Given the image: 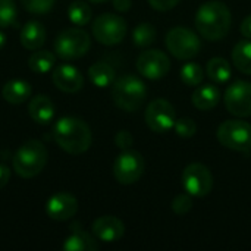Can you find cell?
Wrapping results in <instances>:
<instances>
[{
    "label": "cell",
    "instance_id": "6da1fadb",
    "mask_svg": "<svg viewBox=\"0 0 251 251\" xmlns=\"http://www.w3.org/2000/svg\"><path fill=\"white\" fill-rule=\"evenodd\" d=\"M53 135L62 150L78 156L85 153L93 141L90 126L79 118L63 116L53 126Z\"/></svg>",
    "mask_w": 251,
    "mask_h": 251
},
{
    "label": "cell",
    "instance_id": "7a4b0ae2",
    "mask_svg": "<svg viewBox=\"0 0 251 251\" xmlns=\"http://www.w3.org/2000/svg\"><path fill=\"white\" fill-rule=\"evenodd\" d=\"M232 24L231 10L222 1L204 3L196 13V28L209 41H218L228 35Z\"/></svg>",
    "mask_w": 251,
    "mask_h": 251
},
{
    "label": "cell",
    "instance_id": "3957f363",
    "mask_svg": "<svg viewBox=\"0 0 251 251\" xmlns=\"http://www.w3.org/2000/svg\"><path fill=\"white\" fill-rule=\"evenodd\" d=\"M146 97V84L135 75H122L112 84V99L115 104L125 112L138 110L143 106Z\"/></svg>",
    "mask_w": 251,
    "mask_h": 251
},
{
    "label": "cell",
    "instance_id": "277c9868",
    "mask_svg": "<svg viewBox=\"0 0 251 251\" xmlns=\"http://www.w3.org/2000/svg\"><path fill=\"white\" fill-rule=\"evenodd\" d=\"M47 163V150L38 140L24 143L12 159L15 172L25 179L37 176Z\"/></svg>",
    "mask_w": 251,
    "mask_h": 251
},
{
    "label": "cell",
    "instance_id": "5b68a950",
    "mask_svg": "<svg viewBox=\"0 0 251 251\" xmlns=\"http://www.w3.org/2000/svg\"><path fill=\"white\" fill-rule=\"evenodd\" d=\"M90 46V35L81 28H66L54 40V51L65 60L82 57L88 51Z\"/></svg>",
    "mask_w": 251,
    "mask_h": 251
},
{
    "label": "cell",
    "instance_id": "8992f818",
    "mask_svg": "<svg viewBox=\"0 0 251 251\" xmlns=\"http://www.w3.org/2000/svg\"><path fill=\"white\" fill-rule=\"evenodd\" d=\"M218 141L234 151H251V125L244 121H225L219 125L216 132Z\"/></svg>",
    "mask_w": 251,
    "mask_h": 251
},
{
    "label": "cell",
    "instance_id": "52a82bcc",
    "mask_svg": "<svg viewBox=\"0 0 251 251\" xmlns=\"http://www.w3.org/2000/svg\"><path fill=\"white\" fill-rule=\"evenodd\" d=\"M166 47L176 59L190 60L200 53L201 43L194 31L185 26H175L166 35Z\"/></svg>",
    "mask_w": 251,
    "mask_h": 251
},
{
    "label": "cell",
    "instance_id": "ba28073f",
    "mask_svg": "<svg viewBox=\"0 0 251 251\" xmlns=\"http://www.w3.org/2000/svg\"><path fill=\"white\" fill-rule=\"evenodd\" d=\"M128 25L124 18L113 13H103L93 22L94 38L104 46L119 44L126 35Z\"/></svg>",
    "mask_w": 251,
    "mask_h": 251
},
{
    "label": "cell",
    "instance_id": "9c48e42d",
    "mask_svg": "<svg viewBox=\"0 0 251 251\" xmlns=\"http://www.w3.org/2000/svg\"><path fill=\"white\" fill-rule=\"evenodd\" d=\"M144 159L135 150H124L113 163V175L122 185L135 184L144 174Z\"/></svg>",
    "mask_w": 251,
    "mask_h": 251
},
{
    "label": "cell",
    "instance_id": "30bf717a",
    "mask_svg": "<svg viewBox=\"0 0 251 251\" xmlns=\"http://www.w3.org/2000/svg\"><path fill=\"white\" fill-rule=\"evenodd\" d=\"M144 119L147 126L157 134H165L174 128L176 121V112L172 103L165 99H156L149 103Z\"/></svg>",
    "mask_w": 251,
    "mask_h": 251
},
{
    "label": "cell",
    "instance_id": "8fae6325",
    "mask_svg": "<svg viewBox=\"0 0 251 251\" xmlns=\"http://www.w3.org/2000/svg\"><path fill=\"white\" fill-rule=\"evenodd\" d=\"M185 193L193 197H206L213 188V175L207 166L201 163L188 165L181 176Z\"/></svg>",
    "mask_w": 251,
    "mask_h": 251
},
{
    "label": "cell",
    "instance_id": "7c38bea8",
    "mask_svg": "<svg viewBox=\"0 0 251 251\" xmlns=\"http://www.w3.org/2000/svg\"><path fill=\"white\" fill-rule=\"evenodd\" d=\"M224 101L231 115L238 118L251 116V82L237 81L229 85Z\"/></svg>",
    "mask_w": 251,
    "mask_h": 251
},
{
    "label": "cell",
    "instance_id": "4fadbf2b",
    "mask_svg": "<svg viewBox=\"0 0 251 251\" xmlns=\"http://www.w3.org/2000/svg\"><path fill=\"white\" fill-rule=\"evenodd\" d=\"M137 69L147 79H162L171 69V60L162 50H146L137 59Z\"/></svg>",
    "mask_w": 251,
    "mask_h": 251
},
{
    "label": "cell",
    "instance_id": "5bb4252c",
    "mask_svg": "<svg viewBox=\"0 0 251 251\" xmlns=\"http://www.w3.org/2000/svg\"><path fill=\"white\" fill-rule=\"evenodd\" d=\"M78 212V201L69 193H56L46 203V213L53 221H69Z\"/></svg>",
    "mask_w": 251,
    "mask_h": 251
},
{
    "label": "cell",
    "instance_id": "9a60e30c",
    "mask_svg": "<svg viewBox=\"0 0 251 251\" xmlns=\"http://www.w3.org/2000/svg\"><path fill=\"white\" fill-rule=\"evenodd\" d=\"M93 234L103 243H115L125 234V225L115 216H100L93 222Z\"/></svg>",
    "mask_w": 251,
    "mask_h": 251
},
{
    "label": "cell",
    "instance_id": "2e32d148",
    "mask_svg": "<svg viewBox=\"0 0 251 251\" xmlns=\"http://www.w3.org/2000/svg\"><path fill=\"white\" fill-rule=\"evenodd\" d=\"M53 84L63 93H76L84 85V76L78 68L60 65L53 72Z\"/></svg>",
    "mask_w": 251,
    "mask_h": 251
},
{
    "label": "cell",
    "instance_id": "e0dca14e",
    "mask_svg": "<svg viewBox=\"0 0 251 251\" xmlns=\"http://www.w3.org/2000/svg\"><path fill=\"white\" fill-rule=\"evenodd\" d=\"M99 243L93 235L85 232L79 224L71 225V235L65 240L63 249L66 251H96L99 250Z\"/></svg>",
    "mask_w": 251,
    "mask_h": 251
},
{
    "label": "cell",
    "instance_id": "ac0fdd59",
    "mask_svg": "<svg viewBox=\"0 0 251 251\" xmlns=\"http://www.w3.org/2000/svg\"><path fill=\"white\" fill-rule=\"evenodd\" d=\"M28 112L31 119L40 125H47L54 118V106L51 100L44 94H37L31 99Z\"/></svg>",
    "mask_w": 251,
    "mask_h": 251
},
{
    "label": "cell",
    "instance_id": "d6986e66",
    "mask_svg": "<svg viewBox=\"0 0 251 251\" xmlns=\"http://www.w3.org/2000/svg\"><path fill=\"white\" fill-rule=\"evenodd\" d=\"M46 41V28L38 21H29L21 31V44L26 50H38Z\"/></svg>",
    "mask_w": 251,
    "mask_h": 251
},
{
    "label": "cell",
    "instance_id": "ffe728a7",
    "mask_svg": "<svg viewBox=\"0 0 251 251\" xmlns=\"http://www.w3.org/2000/svg\"><path fill=\"white\" fill-rule=\"evenodd\" d=\"M219 100H221V91L212 84L197 85V88L191 96V101L199 110H212L213 107L218 106Z\"/></svg>",
    "mask_w": 251,
    "mask_h": 251
},
{
    "label": "cell",
    "instance_id": "44dd1931",
    "mask_svg": "<svg viewBox=\"0 0 251 251\" xmlns=\"http://www.w3.org/2000/svg\"><path fill=\"white\" fill-rule=\"evenodd\" d=\"M31 85L24 79H12L3 85L1 96L10 104H21L31 97Z\"/></svg>",
    "mask_w": 251,
    "mask_h": 251
},
{
    "label": "cell",
    "instance_id": "7402d4cb",
    "mask_svg": "<svg viewBox=\"0 0 251 251\" xmlns=\"http://www.w3.org/2000/svg\"><path fill=\"white\" fill-rule=\"evenodd\" d=\"M115 76H116L115 69L109 63H104V62H97V63L91 65L88 69L90 81L99 88H106V87L112 85L115 81Z\"/></svg>",
    "mask_w": 251,
    "mask_h": 251
},
{
    "label": "cell",
    "instance_id": "603a6c76",
    "mask_svg": "<svg viewBox=\"0 0 251 251\" xmlns=\"http://www.w3.org/2000/svg\"><path fill=\"white\" fill-rule=\"evenodd\" d=\"M232 62L238 71L251 75V40H243L232 49Z\"/></svg>",
    "mask_w": 251,
    "mask_h": 251
},
{
    "label": "cell",
    "instance_id": "cb8c5ba5",
    "mask_svg": "<svg viewBox=\"0 0 251 251\" xmlns=\"http://www.w3.org/2000/svg\"><path fill=\"white\" fill-rule=\"evenodd\" d=\"M206 74L212 81L218 84H224L231 78V66L226 59L213 57L206 65Z\"/></svg>",
    "mask_w": 251,
    "mask_h": 251
},
{
    "label": "cell",
    "instance_id": "d4e9b609",
    "mask_svg": "<svg viewBox=\"0 0 251 251\" xmlns=\"http://www.w3.org/2000/svg\"><path fill=\"white\" fill-rule=\"evenodd\" d=\"M54 54L47 50H35L28 60V66L35 74H46L54 66Z\"/></svg>",
    "mask_w": 251,
    "mask_h": 251
},
{
    "label": "cell",
    "instance_id": "484cf974",
    "mask_svg": "<svg viewBox=\"0 0 251 251\" xmlns=\"http://www.w3.org/2000/svg\"><path fill=\"white\" fill-rule=\"evenodd\" d=\"M91 15H93V12H91L90 4H87L82 0H75L68 7V16H69L71 22L75 24L76 26L87 25L91 21Z\"/></svg>",
    "mask_w": 251,
    "mask_h": 251
},
{
    "label": "cell",
    "instance_id": "4316f807",
    "mask_svg": "<svg viewBox=\"0 0 251 251\" xmlns=\"http://www.w3.org/2000/svg\"><path fill=\"white\" fill-rule=\"evenodd\" d=\"M156 28L149 22H143L132 31V41L137 47H147L156 40Z\"/></svg>",
    "mask_w": 251,
    "mask_h": 251
},
{
    "label": "cell",
    "instance_id": "83f0119b",
    "mask_svg": "<svg viewBox=\"0 0 251 251\" xmlns=\"http://www.w3.org/2000/svg\"><path fill=\"white\" fill-rule=\"evenodd\" d=\"M179 76L182 79V82L185 85H190V87H197L203 82V78H204V71L203 68L196 63V62H188L185 63L182 68H181V72H179Z\"/></svg>",
    "mask_w": 251,
    "mask_h": 251
},
{
    "label": "cell",
    "instance_id": "f1b7e54d",
    "mask_svg": "<svg viewBox=\"0 0 251 251\" xmlns=\"http://www.w3.org/2000/svg\"><path fill=\"white\" fill-rule=\"evenodd\" d=\"M16 6L13 0H0V28H7L16 21Z\"/></svg>",
    "mask_w": 251,
    "mask_h": 251
},
{
    "label": "cell",
    "instance_id": "f546056e",
    "mask_svg": "<svg viewBox=\"0 0 251 251\" xmlns=\"http://www.w3.org/2000/svg\"><path fill=\"white\" fill-rule=\"evenodd\" d=\"M175 132L181 137V138H191L196 135L197 132V125L191 118H181L175 121Z\"/></svg>",
    "mask_w": 251,
    "mask_h": 251
},
{
    "label": "cell",
    "instance_id": "4dcf8cb0",
    "mask_svg": "<svg viewBox=\"0 0 251 251\" xmlns=\"http://www.w3.org/2000/svg\"><path fill=\"white\" fill-rule=\"evenodd\" d=\"M193 196H190L188 193H181L178 194L174 200H172V210L182 216V215H187L191 209H193Z\"/></svg>",
    "mask_w": 251,
    "mask_h": 251
},
{
    "label": "cell",
    "instance_id": "1f68e13d",
    "mask_svg": "<svg viewBox=\"0 0 251 251\" xmlns=\"http://www.w3.org/2000/svg\"><path fill=\"white\" fill-rule=\"evenodd\" d=\"M21 1H22V6L28 12L43 15V13H47L54 6L56 0H21Z\"/></svg>",
    "mask_w": 251,
    "mask_h": 251
},
{
    "label": "cell",
    "instance_id": "d6a6232c",
    "mask_svg": "<svg viewBox=\"0 0 251 251\" xmlns=\"http://www.w3.org/2000/svg\"><path fill=\"white\" fill-rule=\"evenodd\" d=\"M115 144L121 149V150H129V147L134 144V138L131 135L129 131L126 129H122L116 134L115 137Z\"/></svg>",
    "mask_w": 251,
    "mask_h": 251
},
{
    "label": "cell",
    "instance_id": "836d02e7",
    "mask_svg": "<svg viewBox=\"0 0 251 251\" xmlns=\"http://www.w3.org/2000/svg\"><path fill=\"white\" fill-rule=\"evenodd\" d=\"M181 0H149V4L159 12H166L174 9Z\"/></svg>",
    "mask_w": 251,
    "mask_h": 251
},
{
    "label": "cell",
    "instance_id": "e575fe53",
    "mask_svg": "<svg viewBox=\"0 0 251 251\" xmlns=\"http://www.w3.org/2000/svg\"><path fill=\"white\" fill-rule=\"evenodd\" d=\"M240 31L243 34L244 38L247 40H251V15L246 16L241 22V26H240Z\"/></svg>",
    "mask_w": 251,
    "mask_h": 251
},
{
    "label": "cell",
    "instance_id": "d590c367",
    "mask_svg": "<svg viewBox=\"0 0 251 251\" xmlns=\"http://www.w3.org/2000/svg\"><path fill=\"white\" fill-rule=\"evenodd\" d=\"M9 179H10V169L6 165L0 163V190L7 185Z\"/></svg>",
    "mask_w": 251,
    "mask_h": 251
},
{
    "label": "cell",
    "instance_id": "8d00e7d4",
    "mask_svg": "<svg viewBox=\"0 0 251 251\" xmlns=\"http://www.w3.org/2000/svg\"><path fill=\"white\" fill-rule=\"evenodd\" d=\"M113 3V7L118 10V12H126L131 9V4L132 1L131 0H112Z\"/></svg>",
    "mask_w": 251,
    "mask_h": 251
},
{
    "label": "cell",
    "instance_id": "74e56055",
    "mask_svg": "<svg viewBox=\"0 0 251 251\" xmlns=\"http://www.w3.org/2000/svg\"><path fill=\"white\" fill-rule=\"evenodd\" d=\"M4 43H6V37H4V34H3V32H0V50L3 49Z\"/></svg>",
    "mask_w": 251,
    "mask_h": 251
},
{
    "label": "cell",
    "instance_id": "f35d334b",
    "mask_svg": "<svg viewBox=\"0 0 251 251\" xmlns=\"http://www.w3.org/2000/svg\"><path fill=\"white\" fill-rule=\"evenodd\" d=\"M88 1H91V3H104L107 0H88Z\"/></svg>",
    "mask_w": 251,
    "mask_h": 251
}]
</instances>
